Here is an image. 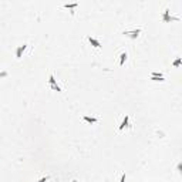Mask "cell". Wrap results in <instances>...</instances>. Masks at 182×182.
<instances>
[{
    "instance_id": "1",
    "label": "cell",
    "mask_w": 182,
    "mask_h": 182,
    "mask_svg": "<svg viewBox=\"0 0 182 182\" xmlns=\"http://www.w3.org/2000/svg\"><path fill=\"white\" fill-rule=\"evenodd\" d=\"M48 87L51 91H56V93H63V88H61L60 83H58V80L54 77V74H50L48 75Z\"/></svg>"
},
{
    "instance_id": "2",
    "label": "cell",
    "mask_w": 182,
    "mask_h": 182,
    "mask_svg": "<svg viewBox=\"0 0 182 182\" xmlns=\"http://www.w3.org/2000/svg\"><path fill=\"white\" fill-rule=\"evenodd\" d=\"M132 130V122H131L130 115H125L122 118V121L118 125V132H124V131H131Z\"/></svg>"
},
{
    "instance_id": "3",
    "label": "cell",
    "mask_w": 182,
    "mask_h": 182,
    "mask_svg": "<svg viewBox=\"0 0 182 182\" xmlns=\"http://www.w3.org/2000/svg\"><path fill=\"white\" fill-rule=\"evenodd\" d=\"M141 33H142V28L135 27V28H132V30H124L122 34H124L127 38H130V40H137V38L141 36Z\"/></svg>"
},
{
    "instance_id": "4",
    "label": "cell",
    "mask_w": 182,
    "mask_h": 182,
    "mask_svg": "<svg viewBox=\"0 0 182 182\" xmlns=\"http://www.w3.org/2000/svg\"><path fill=\"white\" fill-rule=\"evenodd\" d=\"M162 22L164 23H171V22H179V17L178 16H174L171 13V10L169 9H165L162 13Z\"/></svg>"
},
{
    "instance_id": "5",
    "label": "cell",
    "mask_w": 182,
    "mask_h": 182,
    "mask_svg": "<svg viewBox=\"0 0 182 182\" xmlns=\"http://www.w3.org/2000/svg\"><path fill=\"white\" fill-rule=\"evenodd\" d=\"M28 48V44H23V46H17L16 48V60H22L26 54V50Z\"/></svg>"
},
{
    "instance_id": "6",
    "label": "cell",
    "mask_w": 182,
    "mask_h": 182,
    "mask_svg": "<svg viewBox=\"0 0 182 182\" xmlns=\"http://www.w3.org/2000/svg\"><path fill=\"white\" fill-rule=\"evenodd\" d=\"M150 80L151 81H155V83H164V81H167L165 77H164L161 73H158V71H152V73H151Z\"/></svg>"
},
{
    "instance_id": "7",
    "label": "cell",
    "mask_w": 182,
    "mask_h": 182,
    "mask_svg": "<svg viewBox=\"0 0 182 182\" xmlns=\"http://www.w3.org/2000/svg\"><path fill=\"white\" fill-rule=\"evenodd\" d=\"M87 41H88L90 44L94 47V48H97V50H100V48H101V41H100V40H97V38L91 37V36H87Z\"/></svg>"
},
{
    "instance_id": "8",
    "label": "cell",
    "mask_w": 182,
    "mask_h": 182,
    "mask_svg": "<svg viewBox=\"0 0 182 182\" xmlns=\"http://www.w3.org/2000/svg\"><path fill=\"white\" fill-rule=\"evenodd\" d=\"M83 121L91 125V124H98V122H100V118H98V117H88V115H84V117H83Z\"/></svg>"
},
{
    "instance_id": "9",
    "label": "cell",
    "mask_w": 182,
    "mask_h": 182,
    "mask_svg": "<svg viewBox=\"0 0 182 182\" xmlns=\"http://www.w3.org/2000/svg\"><path fill=\"white\" fill-rule=\"evenodd\" d=\"M127 60H128V53H127V51H121V53H120V61H118L120 67H124L125 63H127Z\"/></svg>"
},
{
    "instance_id": "10",
    "label": "cell",
    "mask_w": 182,
    "mask_h": 182,
    "mask_svg": "<svg viewBox=\"0 0 182 182\" xmlns=\"http://www.w3.org/2000/svg\"><path fill=\"white\" fill-rule=\"evenodd\" d=\"M63 7H64V9L71 10L70 13H71V14H74V13H75V9L78 7V3H71V5H68V3H67V5H64Z\"/></svg>"
},
{
    "instance_id": "11",
    "label": "cell",
    "mask_w": 182,
    "mask_h": 182,
    "mask_svg": "<svg viewBox=\"0 0 182 182\" xmlns=\"http://www.w3.org/2000/svg\"><path fill=\"white\" fill-rule=\"evenodd\" d=\"M181 63H182V58H181V57H178V58H177V60H175V61H174V67H175V68H178V67H179V65H181Z\"/></svg>"
},
{
    "instance_id": "12",
    "label": "cell",
    "mask_w": 182,
    "mask_h": 182,
    "mask_svg": "<svg viewBox=\"0 0 182 182\" xmlns=\"http://www.w3.org/2000/svg\"><path fill=\"white\" fill-rule=\"evenodd\" d=\"M50 181V175H44V177H41L38 181H36V182H48Z\"/></svg>"
},
{
    "instance_id": "13",
    "label": "cell",
    "mask_w": 182,
    "mask_h": 182,
    "mask_svg": "<svg viewBox=\"0 0 182 182\" xmlns=\"http://www.w3.org/2000/svg\"><path fill=\"white\" fill-rule=\"evenodd\" d=\"M9 75V73L7 71H0V78H6Z\"/></svg>"
},
{
    "instance_id": "14",
    "label": "cell",
    "mask_w": 182,
    "mask_h": 182,
    "mask_svg": "<svg viewBox=\"0 0 182 182\" xmlns=\"http://www.w3.org/2000/svg\"><path fill=\"white\" fill-rule=\"evenodd\" d=\"M120 182H125V172L121 174V179H120Z\"/></svg>"
},
{
    "instance_id": "15",
    "label": "cell",
    "mask_w": 182,
    "mask_h": 182,
    "mask_svg": "<svg viewBox=\"0 0 182 182\" xmlns=\"http://www.w3.org/2000/svg\"><path fill=\"white\" fill-rule=\"evenodd\" d=\"M71 182H78V181H77V179H73V181H71Z\"/></svg>"
}]
</instances>
